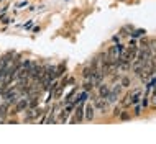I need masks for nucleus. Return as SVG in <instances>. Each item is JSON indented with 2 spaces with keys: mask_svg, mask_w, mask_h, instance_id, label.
Listing matches in <instances>:
<instances>
[{
  "mask_svg": "<svg viewBox=\"0 0 156 144\" xmlns=\"http://www.w3.org/2000/svg\"><path fill=\"white\" fill-rule=\"evenodd\" d=\"M122 49H123V46H122L120 43H117V44H113L110 49L107 51V56H108V62H115L117 64V61H119V57H120V53H122Z\"/></svg>",
  "mask_w": 156,
  "mask_h": 144,
  "instance_id": "f257e3e1",
  "label": "nucleus"
},
{
  "mask_svg": "<svg viewBox=\"0 0 156 144\" xmlns=\"http://www.w3.org/2000/svg\"><path fill=\"white\" fill-rule=\"evenodd\" d=\"M94 105H95V107L99 108L102 113H105V111H107L108 101H105V98H102V97H94Z\"/></svg>",
  "mask_w": 156,
  "mask_h": 144,
  "instance_id": "f03ea898",
  "label": "nucleus"
},
{
  "mask_svg": "<svg viewBox=\"0 0 156 144\" xmlns=\"http://www.w3.org/2000/svg\"><path fill=\"white\" fill-rule=\"evenodd\" d=\"M84 101H79V105H77V108H76V116L73 118V120H71V123H77V121H81L82 118H84Z\"/></svg>",
  "mask_w": 156,
  "mask_h": 144,
  "instance_id": "7ed1b4c3",
  "label": "nucleus"
},
{
  "mask_svg": "<svg viewBox=\"0 0 156 144\" xmlns=\"http://www.w3.org/2000/svg\"><path fill=\"white\" fill-rule=\"evenodd\" d=\"M27 108H28V97H27V98H22V100H18V101H16L15 113H22L23 110H27Z\"/></svg>",
  "mask_w": 156,
  "mask_h": 144,
  "instance_id": "20e7f679",
  "label": "nucleus"
},
{
  "mask_svg": "<svg viewBox=\"0 0 156 144\" xmlns=\"http://www.w3.org/2000/svg\"><path fill=\"white\" fill-rule=\"evenodd\" d=\"M94 105L92 103H89V105H86V108H84V116H86V120H92V118H94Z\"/></svg>",
  "mask_w": 156,
  "mask_h": 144,
  "instance_id": "39448f33",
  "label": "nucleus"
},
{
  "mask_svg": "<svg viewBox=\"0 0 156 144\" xmlns=\"http://www.w3.org/2000/svg\"><path fill=\"white\" fill-rule=\"evenodd\" d=\"M119 95H120V85H115V88H113V90L110 92V94H108V97H107V101H115L117 98H119Z\"/></svg>",
  "mask_w": 156,
  "mask_h": 144,
  "instance_id": "423d86ee",
  "label": "nucleus"
},
{
  "mask_svg": "<svg viewBox=\"0 0 156 144\" xmlns=\"http://www.w3.org/2000/svg\"><path fill=\"white\" fill-rule=\"evenodd\" d=\"M8 108H10V101H3L0 105V118H5L8 115Z\"/></svg>",
  "mask_w": 156,
  "mask_h": 144,
  "instance_id": "0eeeda50",
  "label": "nucleus"
},
{
  "mask_svg": "<svg viewBox=\"0 0 156 144\" xmlns=\"http://www.w3.org/2000/svg\"><path fill=\"white\" fill-rule=\"evenodd\" d=\"M12 56H13V53L10 51V53H7L3 57H0V69H3V67H5L8 62H10V57H12Z\"/></svg>",
  "mask_w": 156,
  "mask_h": 144,
  "instance_id": "6e6552de",
  "label": "nucleus"
},
{
  "mask_svg": "<svg viewBox=\"0 0 156 144\" xmlns=\"http://www.w3.org/2000/svg\"><path fill=\"white\" fill-rule=\"evenodd\" d=\"M99 88H100V94H99V97H102V98H107L108 97V94H110V88H108L107 85H102V84H100L99 85Z\"/></svg>",
  "mask_w": 156,
  "mask_h": 144,
  "instance_id": "1a4fd4ad",
  "label": "nucleus"
},
{
  "mask_svg": "<svg viewBox=\"0 0 156 144\" xmlns=\"http://www.w3.org/2000/svg\"><path fill=\"white\" fill-rule=\"evenodd\" d=\"M64 69H66V64L62 62V64L56 69V77H58V75H62V74H64Z\"/></svg>",
  "mask_w": 156,
  "mask_h": 144,
  "instance_id": "9d476101",
  "label": "nucleus"
},
{
  "mask_svg": "<svg viewBox=\"0 0 156 144\" xmlns=\"http://www.w3.org/2000/svg\"><path fill=\"white\" fill-rule=\"evenodd\" d=\"M145 29H135V31L132 33V38H138V36H141V35H145Z\"/></svg>",
  "mask_w": 156,
  "mask_h": 144,
  "instance_id": "9b49d317",
  "label": "nucleus"
},
{
  "mask_svg": "<svg viewBox=\"0 0 156 144\" xmlns=\"http://www.w3.org/2000/svg\"><path fill=\"white\" fill-rule=\"evenodd\" d=\"M76 92H77V90H76V88H73V90H71V92H69V95H67V97H66V101H67V103H69V101H71V100H73V97L76 95Z\"/></svg>",
  "mask_w": 156,
  "mask_h": 144,
  "instance_id": "f8f14e48",
  "label": "nucleus"
},
{
  "mask_svg": "<svg viewBox=\"0 0 156 144\" xmlns=\"http://www.w3.org/2000/svg\"><path fill=\"white\" fill-rule=\"evenodd\" d=\"M122 85H123V87H130V79L123 77V79H122Z\"/></svg>",
  "mask_w": 156,
  "mask_h": 144,
  "instance_id": "ddd939ff",
  "label": "nucleus"
},
{
  "mask_svg": "<svg viewBox=\"0 0 156 144\" xmlns=\"http://www.w3.org/2000/svg\"><path fill=\"white\" fill-rule=\"evenodd\" d=\"M120 118H122V120H128L130 115H128V113H120Z\"/></svg>",
  "mask_w": 156,
  "mask_h": 144,
  "instance_id": "4468645a",
  "label": "nucleus"
},
{
  "mask_svg": "<svg viewBox=\"0 0 156 144\" xmlns=\"http://www.w3.org/2000/svg\"><path fill=\"white\" fill-rule=\"evenodd\" d=\"M120 113H122L120 108H115V110H113V115H115V116H120Z\"/></svg>",
  "mask_w": 156,
  "mask_h": 144,
  "instance_id": "2eb2a0df",
  "label": "nucleus"
},
{
  "mask_svg": "<svg viewBox=\"0 0 156 144\" xmlns=\"http://www.w3.org/2000/svg\"><path fill=\"white\" fill-rule=\"evenodd\" d=\"M153 107L156 108V88H154V92H153Z\"/></svg>",
  "mask_w": 156,
  "mask_h": 144,
  "instance_id": "dca6fc26",
  "label": "nucleus"
},
{
  "mask_svg": "<svg viewBox=\"0 0 156 144\" xmlns=\"http://www.w3.org/2000/svg\"><path fill=\"white\" fill-rule=\"evenodd\" d=\"M141 113V108L140 107H135V115H140Z\"/></svg>",
  "mask_w": 156,
  "mask_h": 144,
  "instance_id": "f3484780",
  "label": "nucleus"
},
{
  "mask_svg": "<svg viewBox=\"0 0 156 144\" xmlns=\"http://www.w3.org/2000/svg\"><path fill=\"white\" fill-rule=\"evenodd\" d=\"M141 105H143V107H146V105H148V98H146V97H145V98H143Z\"/></svg>",
  "mask_w": 156,
  "mask_h": 144,
  "instance_id": "a211bd4d",
  "label": "nucleus"
}]
</instances>
